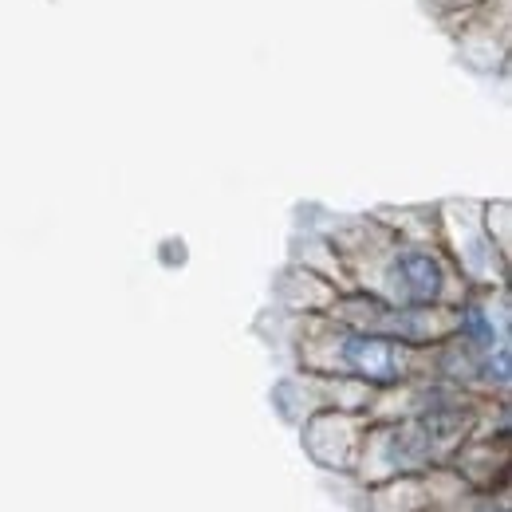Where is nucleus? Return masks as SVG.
<instances>
[{"label":"nucleus","instance_id":"1","mask_svg":"<svg viewBox=\"0 0 512 512\" xmlns=\"http://www.w3.org/2000/svg\"><path fill=\"white\" fill-rule=\"evenodd\" d=\"M320 355L308 363L323 371H339L363 383H398L410 375V347L402 339H390L383 331H363V327H343L339 335L320 339Z\"/></svg>","mask_w":512,"mask_h":512},{"label":"nucleus","instance_id":"4","mask_svg":"<svg viewBox=\"0 0 512 512\" xmlns=\"http://www.w3.org/2000/svg\"><path fill=\"white\" fill-rule=\"evenodd\" d=\"M446 512H461V501H457L453 509H446ZM465 512H505V509H493V505H473V509H465Z\"/></svg>","mask_w":512,"mask_h":512},{"label":"nucleus","instance_id":"3","mask_svg":"<svg viewBox=\"0 0 512 512\" xmlns=\"http://www.w3.org/2000/svg\"><path fill=\"white\" fill-rule=\"evenodd\" d=\"M434 438L426 434L422 422H402V426H386L371 438V446L363 442V477H386V473H410V469H426L434 457Z\"/></svg>","mask_w":512,"mask_h":512},{"label":"nucleus","instance_id":"2","mask_svg":"<svg viewBox=\"0 0 512 512\" xmlns=\"http://www.w3.org/2000/svg\"><path fill=\"white\" fill-rule=\"evenodd\" d=\"M386 296L402 300V304H442L449 292V272L446 264L430 249L418 245H394L390 260H386Z\"/></svg>","mask_w":512,"mask_h":512}]
</instances>
